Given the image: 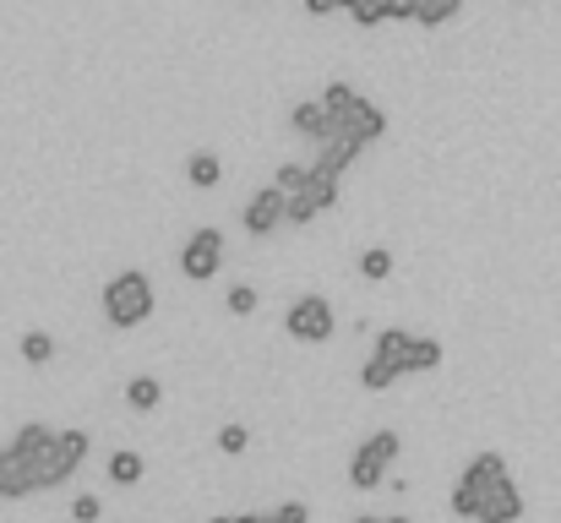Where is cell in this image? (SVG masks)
<instances>
[{
  "instance_id": "obj_1",
  "label": "cell",
  "mask_w": 561,
  "mask_h": 523,
  "mask_svg": "<svg viewBox=\"0 0 561 523\" xmlns=\"http://www.w3.org/2000/svg\"><path fill=\"white\" fill-rule=\"evenodd\" d=\"M452 512L469 523H518L523 518V490L512 485V469L501 452L469 458V469L452 485Z\"/></svg>"
},
{
  "instance_id": "obj_2",
  "label": "cell",
  "mask_w": 561,
  "mask_h": 523,
  "mask_svg": "<svg viewBox=\"0 0 561 523\" xmlns=\"http://www.w3.org/2000/svg\"><path fill=\"white\" fill-rule=\"evenodd\" d=\"M441 365V338H420V333H403V327H382L376 344H371V360L360 365V387L365 393H387L392 382L403 376H425Z\"/></svg>"
},
{
  "instance_id": "obj_3",
  "label": "cell",
  "mask_w": 561,
  "mask_h": 523,
  "mask_svg": "<svg viewBox=\"0 0 561 523\" xmlns=\"http://www.w3.org/2000/svg\"><path fill=\"white\" fill-rule=\"evenodd\" d=\"M322 110H327L333 132H349V137L365 142V148L387 132V115H382L371 99H360L349 83H327V88H322ZM333 132H327V137H333Z\"/></svg>"
},
{
  "instance_id": "obj_4",
  "label": "cell",
  "mask_w": 561,
  "mask_h": 523,
  "mask_svg": "<svg viewBox=\"0 0 561 523\" xmlns=\"http://www.w3.org/2000/svg\"><path fill=\"white\" fill-rule=\"evenodd\" d=\"M148 316H153V278L137 273V267L115 273V278L104 284V322L121 327V333H132V327H142Z\"/></svg>"
},
{
  "instance_id": "obj_5",
  "label": "cell",
  "mask_w": 561,
  "mask_h": 523,
  "mask_svg": "<svg viewBox=\"0 0 561 523\" xmlns=\"http://www.w3.org/2000/svg\"><path fill=\"white\" fill-rule=\"evenodd\" d=\"M88 452H94V436H88V431H55V441L34 458V480H39V490L66 485V480L88 463Z\"/></svg>"
},
{
  "instance_id": "obj_6",
  "label": "cell",
  "mask_w": 561,
  "mask_h": 523,
  "mask_svg": "<svg viewBox=\"0 0 561 523\" xmlns=\"http://www.w3.org/2000/svg\"><path fill=\"white\" fill-rule=\"evenodd\" d=\"M338 191H344V175H333V170H322V164H306L300 186L289 191L284 224H311V219H322L327 208H338Z\"/></svg>"
},
{
  "instance_id": "obj_7",
  "label": "cell",
  "mask_w": 561,
  "mask_h": 523,
  "mask_svg": "<svg viewBox=\"0 0 561 523\" xmlns=\"http://www.w3.org/2000/svg\"><path fill=\"white\" fill-rule=\"evenodd\" d=\"M398 447H403L398 431H371V436L354 447V458H349V485H354V490L387 485V474H392V463H398Z\"/></svg>"
},
{
  "instance_id": "obj_8",
  "label": "cell",
  "mask_w": 561,
  "mask_h": 523,
  "mask_svg": "<svg viewBox=\"0 0 561 523\" xmlns=\"http://www.w3.org/2000/svg\"><path fill=\"white\" fill-rule=\"evenodd\" d=\"M284 333H289L295 344H327V338L338 333V316H333V306H327L322 295H300V300L284 311Z\"/></svg>"
},
{
  "instance_id": "obj_9",
  "label": "cell",
  "mask_w": 561,
  "mask_h": 523,
  "mask_svg": "<svg viewBox=\"0 0 561 523\" xmlns=\"http://www.w3.org/2000/svg\"><path fill=\"white\" fill-rule=\"evenodd\" d=\"M219 267H224V229H197L186 246H180V273L191 278V284H208V278H219Z\"/></svg>"
},
{
  "instance_id": "obj_10",
  "label": "cell",
  "mask_w": 561,
  "mask_h": 523,
  "mask_svg": "<svg viewBox=\"0 0 561 523\" xmlns=\"http://www.w3.org/2000/svg\"><path fill=\"white\" fill-rule=\"evenodd\" d=\"M284 213H289V191H284V186H262V191L246 202L240 224H246V235H273V229L284 224Z\"/></svg>"
},
{
  "instance_id": "obj_11",
  "label": "cell",
  "mask_w": 561,
  "mask_h": 523,
  "mask_svg": "<svg viewBox=\"0 0 561 523\" xmlns=\"http://www.w3.org/2000/svg\"><path fill=\"white\" fill-rule=\"evenodd\" d=\"M34 490H39L34 463L7 441V447H0V501H23V496H34Z\"/></svg>"
},
{
  "instance_id": "obj_12",
  "label": "cell",
  "mask_w": 561,
  "mask_h": 523,
  "mask_svg": "<svg viewBox=\"0 0 561 523\" xmlns=\"http://www.w3.org/2000/svg\"><path fill=\"white\" fill-rule=\"evenodd\" d=\"M289 132H295V137H306V142H327L333 121H327L322 99H306V104H295V110H289Z\"/></svg>"
},
{
  "instance_id": "obj_13",
  "label": "cell",
  "mask_w": 561,
  "mask_h": 523,
  "mask_svg": "<svg viewBox=\"0 0 561 523\" xmlns=\"http://www.w3.org/2000/svg\"><path fill=\"white\" fill-rule=\"evenodd\" d=\"M316 148H322V153H316V164H322V170H333V175H344V170L365 153V142H354L349 132H333V137H327V142H316Z\"/></svg>"
},
{
  "instance_id": "obj_14",
  "label": "cell",
  "mask_w": 561,
  "mask_h": 523,
  "mask_svg": "<svg viewBox=\"0 0 561 523\" xmlns=\"http://www.w3.org/2000/svg\"><path fill=\"white\" fill-rule=\"evenodd\" d=\"M186 180H191L197 191H213V186L224 180V164H219V153H191V159H186Z\"/></svg>"
},
{
  "instance_id": "obj_15",
  "label": "cell",
  "mask_w": 561,
  "mask_h": 523,
  "mask_svg": "<svg viewBox=\"0 0 561 523\" xmlns=\"http://www.w3.org/2000/svg\"><path fill=\"white\" fill-rule=\"evenodd\" d=\"M104 469H110V480H115V485H137V480L148 474V463H142V452H132V447H115Z\"/></svg>"
},
{
  "instance_id": "obj_16",
  "label": "cell",
  "mask_w": 561,
  "mask_h": 523,
  "mask_svg": "<svg viewBox=\"0 0 561 523\" xmlns=\"http://www.w3.org/2000/svg\"><path fill=\"white\" fill-rule=\"evenodd\" d=\"M126 403L142 409V414L159 409V403H164V382H159V376H132V382H126Z\"/></svg>"
},
{
  "instance_id": "obj_17",
  "label": "cell",
  "mask_w": 561,
  "mask_h": 523,
  "mask_svg": "<svg viewBox=\"0 0 561 523\" xmlns=\"http://www.w3.org/2000/svg\"><path fill=\"white\" fill-rule=\"evenodd\" d=\"M50 441H55V431H50L45 420H28V425H23V431L12 436V447H17V452H23L28 463H34V458H39V452H45Z\"/></svg>"
},
{
  "instance_id": "obj_18",
  "label": "cell",
  "mask_w": 561,
  "mask_h": 523,
  "mask_svg": "<svg viewBox=\"0 0 561 523\" xmlns=\"http://www.w3.org/2000/svg\"><path fill=\"white\" fill-rule=\"evenodd\" d=\"M17 349H23V360H28V365H50V360H55V338H50V333H39V327H34V333H23V344H17Z\"/></svg>"
},
{
  "instance_id": "obj_19",
  "label": "cell",
  "mask_w": 561,
  "mask_h": 523,
  "mask_svg": "<svg viewBox=\"0 0 561 523\" xmlns=\"http://www.w3.org/2000/svg\"><path fill=\"white\" fill-rule=\"evenodd\" d=\"M360 273H365L371 284L392 278V251H387V246H371V251H360Z\"/></svg>"
},
{
  "instance_id": "obj_20",
  "label": "cell",
  "mask_w": 561,
  "mask_h": 523,
  "mask_svg": "<svg viewBox=\"0 0 561 523\" xmlns=\"http://www.w3.org/2000/svg\"><path fill=\"white\" fill-rule=\"evenodd\" d=\"M257 523H311V507L306 501H278L273 512H257Z\"/></svg>"
},
{
  "instance_id": "obj_21",
  "label": "cell",
  "mask_w": 561,
  "mask_h": 523,
  "mask_svg": "<svg viewBox=\"0 0 561 523\" xmlns=\"http://www.w3.org/2000/svg\"><path fill=\"white\" fill-rule=\"evenodd\" d=\"M224 311H229V316H251V311H257V289H251V284H229Z\"/></svg>"
},
{
  "instance_id": "obj_22",
  "label": "cell",
  "mask_w": 561,
  "mask_h": 523,
  "mask_svg": "<svg viewBox=\"0 0 561 523\" xmlns=\"http://www.w3.org/2000/svg\"><path fill=\"white\" fill-rule=\"evenodd\" d=\"M219 447H224L229 458H240V452L251 447V431H246V425H224V431H219Z\"/></svg>"
},
{
  "instance_id": "obj_23",
  "label": "cell",
  "mask_w": 561,
  "mask_h": 523,
  "mask_svg": "<svg viewBox=\"0 0 561 523\" xmlns=\"http://www.w3.org/2000/svg\"><path fill=\"white\" fill-rule=\"evenodd\" d=\"M99 518H104V501H99V496H94V490H88V496H77V501H72V523H99Z\"/></svg>"
},
{
  "instance_id": "obj_24",
  "label": "cell",
  "mask_w": 561,
  "mask_h": 523,
  "mask_svg": "<svg viewBox=\"0 0 561 523\" xmlns=\"http://www.w3.org/2000/svg\"><path fill=\"white\" fill-rule=\"evenodd\" d=\"M300 175H306V164H278V175H273V186H284V191H295V186H300Z\"/></svg>"
},
{
  "instance_id": "obj_25",
  "label": "cell",
  "mask_w": 561,
  "mask_h": 523,
  "mask_svg": "<svg viewBox=\"0 0 561 523\" xmlns=\"http://www.w3.org/2000/svg\"><path fill=\"white\" fill-rule=\"evenodd\" d=\"M213 523H257V512H235V518H213Z\"/></svg>"
},
{
  "instance_id": "obj_26",
  "label": "cell",
  "mask_w": 561,
  "mask_h": 523,
  "mask_svg": "<svg viewBox=\"0 0 561 523\" xmlns=\"http://www.w3.org/2000/svg\"><path fill=\"white\" fill-rule=\"evenodd\" d=\"M354 523H414V518H354Z\"/></svg>"
}]
</instances>
